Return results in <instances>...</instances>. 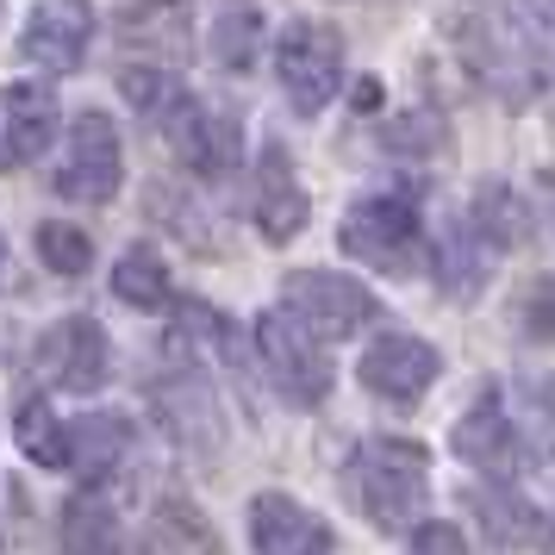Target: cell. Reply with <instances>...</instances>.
Returning <instances> with one entry per match:
<instances>
[{
    "mask_svg": "<svg viewBox=\"0 0 555 555\" xmlns=\"http://www.w3.org/2000/svg\"><path fill=\"white\" fill-rule=\"evenodd\" d=\"M344 487H350V500L362 505L380 530H400L425 512L430 462H425V450L405 443V437H369V443H356L350 462H344Z\"/></svg>",
    "mask_w": 555,
    "mask_h": 555,
    "instance_id": "6da1fadb",
    "label": "cell"
},
{
    "mask_svg": "<svg viewBox=\"0 0 555 555\" xmlns=\"http://www.w3.org/2000/svg\"><path fill=\"white\" fill-rule=\"evenodd\" d=\"M337 244H344V256L369 262L380 275H412L418 250H425V225H418V206L405 194H369L344 212Z\"/></svg>",
    "mask_w": 555,
    "mask_h": 555,
    "instance_id": "7a4b0ae2",
    "label": "cell"
},
{
    "mask_svg": "<svg viewBox=\"0 0 555 555\" xmlns=\"http://www.w3.org/2000/svg\"><path fill=\"white\" fill-rule=\"evenodd\" d=\"M275 76L294 113H306V119L325 113L344 88V31L325 26V20H294L275 38Z\"/></svg>",
    "mask_w": 555,
    "mask_h": 555,
    "instance_id": "3957f363",
    "label": "cell"
},
{
    "mask_svg": "<svg viewBox=\"0 0 555 555\" xmlns=\"http://www.w3.org/2000/svg\"><path fill=\"white\" fill-rule=\"evenodd\" d=\"M281 312L300 331H312L319 344H337V337H356V331L375 319L380 306L375 294L350 275H331V269H294L281 281Z\"/></svg>",
    "mask_w": 555,
    "mask_h": 555,
    "instance_id": "277c9868",
    "label": "cell"
},
{
    "mask_svg": "<svg viewBox=\"0 0 555 555\" xmlns=\"http://www.w3.org/2000/svg\"><path fill=\"white\" fill-rule=\"evenodd\" d=\"M126 181V151H119V131L106 113H81L69 138H63V163H56L51 188L63 201H81V206H106Z\"/></svg>",
    "mask_w": 555,
    "mask_h": 555,
    "instance_id": "5b68a950",
    "label": "cell"
},
{
    "mask_svg": "<svg viewBox=\"0 0 555 555\" xmlns=\"http://www.w3.org/2000/svg\"><path fill=\"white\" fill-rule=\"evenodd\" d=\"M256 356H262V375L275 380L294 405H319L331 393V356L319 350V337L300 331L287 312L256 319Z\"/></svg>",
    "mask_w": 555,
    "mask_h": 555,
    "instance_id": "8992f818",
    "label": "cell"
},
{
    "mask_svg": "<svg viewBox=\"0 0 555 555\" xmlns=\"http://www.w3.org/2000/svg\"><path fill=\"white\" fill-rule=\"evenodd\" d=\"M362 387L369 393H380V400L393 405H412L425 400L430 387H437V375H443V356L430 350L425 337H405V331H387V337H375L369 350H362Z\"/></svg>",
    "mask_w": 555,
    "mask_h": 555,
    "instance_id": "52a82bcc",
    "label": "cell"
},
{
    "mask_svg": "<svg viewBox=\"0 0 555 555\" xmlns=\"http://www.w3.org/2000/svg\"><path fill=\"white\" fill-rule=\"evenodd\" d=\"M88 44H94V7L88 0H38L26 31H20V56L31 69H51V76L81 69Z\"/></svg>",
    "mask_w": 555,
    "mask_h": 555,
    "instance_id": "ba28073f",
    "label": "cell"
},
{
    "mask_svg": "<svg viewBox=\"0 0 555 555\" xmlns=\"http://www.w3.org/2000/svg\"><path fill=\"white\" fill-rule=\"evenodd\" d=\"M38 369H44L63 393H101L106 369H113V356H106V331L94 325L88 312H69L63 325L44 331V344H38Z\"/></svg>",
    "mask_w": 555,
    "mask_h": 555,
    "instance_id": "9c48e42d",
    "label": "cell"
},
{
    "mask_svg": "<svg viewBox=\"0 0 555 555\" xmlns=\"http://www.w3.org/2000/svg\"><path fill=\"white\" fill-rule=\"evenodd\" d=\"M56 144V94L44 81L0 88V169H26Z\"/></svg>",
    "mask_w": 555,
    "mask_h": 555,
    "instance_id": "30bf717a",
    "label": "cell"
},
{
    "mask_svg": "<svg viewBox=\"0 0 555 555\" xmlns=\"http://www.w3.org/2000/svg\"><path fill=\"white\" fill-rule=\"evenodd\" d=\"M250 550L256 555H331V525L306 512L287 493H256L250 500Z\"/></svg>",
    "mask_w": 555,
    "mask_h": 555,
    "instance_id": "8fae6325",
    "label": "cell"
},
{
    "mask_svg": "<svg viewBox=\"0 0 555 555\" xmlns=\"http://www.w3.org/2000/svg\"><path fill=\"white\" fill-rule=\"evenodd\" d=\"M163 131H169V138L181 144V156H188V169H194V176L225 181L231 169H237V151H244V138H237V119H231V113H212V106L188 101Z\"/></svg>",
    "mask_w": 555,
    "mask_h": 555,
    "instance_id": "7c38bea8",
    "label": "cell"
},
{
    "mask_svg": "<svg viewBox=\"0 0 555 555\" xmlns=\"http://www.w3.org/2000/svg\"><path fill=\"white\" fill-rule=\"evenodd\" d=\"M300 225H306V188H300V176H294L287 144L269 138L262 156H256V231H262L269 244H287Z\"/></svg>",
    "mask_w": 555,
    "mask_h": 555,
    "instance_id": "4fadbf2b",
    "label": "cell"
},
{
    "mask_svg": "<svg viewBox=\"0 0 555 555\" xmlns=\"http://www.w3.org/2000/svg\"><path fill=\"white\" fill-rule=\"evenodd\" d=\"M468 225H475V237L487 250H518V244H530V231H537V212H530V201L512 181H480L475 206H468Z\"/></svg>",
    "mask_w": 555,
    "mask_h": 555,
    "instance_id": "5bb4252c",
    "label": "cell"
},
{
    "mask_svg": "<svg viewBox=\"0 0 555 555\" xmlns=\"http://www.w3.org/2000/svg\"><path fill=\"white\" fill-rule=\"evenodd\" d=\"M455 455L462 462H475V468H512V455H518V437H512V418H505L500 393H480L462 418H455Z\"/></svg>",
    "mask_w": 555,
    "mask_h": 555,
    "instance_id": "9a60e30c",
    "label": "cell"
},
{
    "mask_svg": "<svg viewBox=\"0 0 555 555\" xmlns=\"http://www.w3.org/2000/svg\"><path fill=\"white\" fill-rule=\"evenodd\" d=\"M126 450H131V425L119 412H88V418L69 425V468L81 480H101Z\"/></svg>",
    "mask_w": 555,
    "mask_h": 555,
    "instance_id": "2e32d148",
    "label": "cell"
},
{
    "mask_svg": "<svg viewBox=\"0 0 555 555\" xmlns=\"http://www.w3.org/2000/svg\"><path fill=\"white\" fill-rule=\"evenodd\" d=\"M13 443L38 462V468H69V425L51 412L44 393H26L13 405Z\"/></svg>",
    "mask_w": 555,
    "mask_h": 555,
    "instance_id": "e0dca14e",
    "label": "cell"
},
{
    "mask_svg": "<svg viewBox=\"0 0 555 555\" xmlns=\"http://www.w3.org/2000/svg\"><path fill=\"white\" fill-rule=\"evenodd\" d=\"M206 44H212V63H219V69H231V76L256 69V56H262V13H256V7H244V0H231L225 13H212Z\"/></svg>",
    "mask_w": 555,
    "mask_h": 555,
    "instance_id": "ac0fdd59",
    "label": "cell"
},
{
    "mask_svg": "<svg viewBox=\"0 0 555 555\" xmlns=\"http://www.w3.org/2000/svg\"><path fill=\"white\" fill-rule=\"evenodd\" d=\"M437 281L455 300H475L480 287H487V244L475 237V225H450L443 250H437Z\"/></svg>",
    "mask_w": 555,
    "mask_h": 555,
    "instance_id": "d6986e66",
    "label": "cell"
},
{
    "mask_svg": "<svg viewBox=\"0 0 555 555\" xmlns=\"http://www.w3.org/2000/svg\"><path fill=\"white\" fill-rule=\"evenodd\" d=\"M56 537H63V555H119V518L94 493L63 505V530Z\"/></svg>",
    "mask_w": 555,
    "mask_h": 555,
    "instance_id": "ffe728a7",
    "label": "cell"
},
{
    "mask_svg": "<svg viewBox=\"0 0 555 555\" xmlns=\"http://www.w3.org/2000/svg\"><path fill=\"white\" fill-rule=\"evenodd\" d=\"M119 94H126L131 113H138L144 126H156V131L194 101V94L181 88V76H163V69H126V76H119Z\"/></svg>",
    "mask_w": 555,
    "mask_h": 555,
    "instance_id": "44dd1931",
    "label": "cell"
},
{
    "mask_svg": "<svg viewBox=\"0 0 555 555\" xmlns=\"http://www.w3.org/2000/svg\"><path fill=\"white\" fill-rule=\"evenodd\" d=\"M113 294L126 306H138V312H156V306L169 300V269H163V256L156 250H126L119 262H113Z\"/></svg>",
    "mask_w": 555,
    "mask_h": 555,
    "instance_id": "7402d4cb",
    "label": "cell"
},
{
    "mask_svg": "<svg viewBox=\"0 0 555 555\" xmlns=\"http://www.w3.org/2000/svg\"><path fill=\"white\" fill-rule=\"evenodd\" d=\"M38 256H44V269L63 275V281H76V275L94 269V244H88V231L63 225V219H44V225H38Z\"/></svg>",
    "mask_w": 555,
    "mask_h": 555,
    "instance_id": "603a6c76",
    "label": "cell"
},
{
    "mask_svg": "<svg viewBox=\"0 0 555 555\" xmlns=\"http://www.w3.org/2000/svg\"><path fill=\"white\" fill-rule=\"evenodd\" d=\"M443 138H450V126H443V113H418V119H400V126L380 131V144L400 156H430L443 151Z\"/></svg>",
    "mask_w": 555,
    "mask_h": 555,
    "instance_id": "cb8c5ba5",
    "label": "cell"
},
{
    "mask_svg": "<svg viewBox=\"0 0 555 555\" xmlns=\"http://www.w3.org/2000/svg\"><path fill=\"white\" fill-rule=\"evenodd\" d=\"M518 319H525V331L537 344H555V275L530 281V294L518 300Z\"/></svg>",
    "mask_w": 555,
    "mask_h": 555,
    "instance_id": "d4e9b609",
    "label": "cell"
},
{
    "mask_svg": "<svg viewBox=\"0 0 555 555\" xmlns=\"http://www.w3.org/2000/svg\"><path fill=\"white\" fill-rule=\"evenodd\" d=\"M480 512H487V530H493L500 543H505V537H512V543H525L530 530H537V525H530V505L525 500H500V493H487Z\"/></svg>",
    "mask_w": 555,
    "mask_h": 555,
    "instance_id": "484cf974",
    "label": "cell"
},
{
    "mask_svg": "<svg viewBox=\"0 0 555 555\" xmlns=\"http://www.w3.org/2000/svg\"><path fill=\"white\" fill-rule=\"evenodd\" d=\"M412 555H468V543H462V530L455 525L430 518V525L412 530Z\"/></svg>",
    "mask_w": 555,
    "mask_h": 555,
    "instance_id": "4316f807",
    "label": "cell"
},
{
    "mask_svg": "<svg viewBox=\"0 0 555 555\" xmlns=\"http://www.w3.org/2000/svg\"><path fill=\"white\" fill-rule=\"evenodd\" d=\"M380 101V81H362V88H356V113H362V106H375Z\"/></svg>",
    "mask_w": 555,
    "mask_h": 555,
    "instance_id": "83f0119b",
    "label": "cell"
},
{
    "mask_svg": "<svg viewBox=\"0 0 555 555\" xmlns=\"http://www.w3.org/2000/svg\"><path fill=\"white\" fill-rule=\"evenodd\" d=\"M550 212H555V176H550Z\"/></svg>",
    "mask_w": 555,
    "mask_h": 555,
    "instance_id": "f1b7e54d",
    "label": "cell"
}]
</instances>
